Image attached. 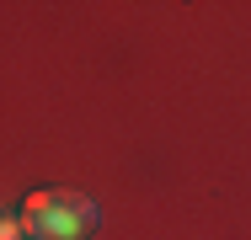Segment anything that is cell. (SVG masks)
Returning <instances> with one entry per match:
<instances>
[{
  "label": "cell",
  "instance_id": "1",
  "mask_svg": "<svg viewBox=\"0 0 251 240\" xmlns=\"http://www.w3.org/2000/svg\"><path fill=\"white\" fill-rule=\"evenodd\" d=\"M91 224H97V208L86 197H75V192L27 203V230L43 240H80V235H91Z\"/></svg>",
  "mask_w": 251,
  "mask_h": 240
},
{
  "label": "cell",
  "instance_id": "2",
  "mask_svg": "<svg viewBox=\"0 0 251 240\" xmlns=\"http://www.w3.org/2000/svg\"><path fill=\"white\" fill-rule=\"evenodd\" d=\"M22 235H27V224H11V219L0 224V240H22Z\"/></svg>",
  "mask_w": 251,
  "mask_h": 240
}]
</instances>
